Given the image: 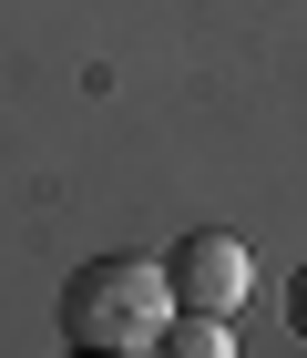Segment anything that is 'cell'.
Masks as SVG:
<instances>
[{
  "instance_id": "7a4b0ae2",
  "label": "cell",
  "mask_w": 307,
  "mask_h": 358,
  "mask_svg": "<svg viewBox=\"0 0 307 358\" xmlns=\"http://www.w3.org/2000/svg\"><path fill=\"white\" fill-rule=\"evenodd\" d=\"M164 287H174V307H185V317H225V307L256 287V256H246V236H225V225H195V236H174Z\"/></svg>"
},
{
  "instance_id": "277c9868",
  "label": "cell",
  "mask_w": 307,
  "mask_h": 358,
  "mask_svg": "<svg viewBox=\"0 0 307 358\" xmlns=\"http://www.w3.org/2000/svg\"><path fill=\"white\" fill-rule=\"evenodd\" d=\"M287 317H297V328H307V266L287 276Z\"/></svg>"
},
{
  "instance_id": "5b68a950",
  "label": "cell",
  "mask_w": 307,
  "mask_h": 358,
  "mask_svg": "<svg viewBox=\"0 0 307 358\" xmlns=\"http://www.w3.org/2000/svg\"><path fill=\"white\" fill-rule=\"evenodd\" d=\"M62 358H103V348H62Z\"/></svg>"
},
{
  "instance_id": "6da1fadb",
  "label": "cell",
  "mask_w": 307,
  "mask_h": 358,
  "mask_svg": "<svg viewBox=\"0 0 307 358\" xmlns=\"http://www.w3.org/2000/svg\"><path fill=\"white\" fill-rule=\"evenodd\" d=\"M164 317H174L164 256H92L62 287V338L72 348H103V358H143Z\"/></svg>"
},
{
  "instance_id": "3957f363",
  "label": "cell",
  "mask_w": 307,
  "mask_h": 358,
  "mask_svg": "<svg viewBox=\"0 0 307 358\" xmlns=\"http://www.w3.org/2000/svg\"><path fill=\"white\" fill-rule=\"evenodd\" d=\"M143 358H236V338H225V317H185V307H174Z\"/></svg>"
}]
</instances>
